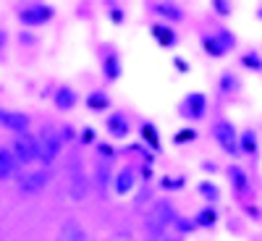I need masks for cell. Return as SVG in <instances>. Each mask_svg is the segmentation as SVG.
I'll list each match as a JSON object with an SVG mask.
<instances>
[{
  "label": "cell",
  "mask_w": 262,
  "mask_h": 241,
  "mask_svg": "<svg viewBox=\"0 0 262 241\" xmlns=\"http://www.w3.org/2000/svg\"><path fill=\"white\" fill-rule=\"evenodd\" d=\"M257 16H259V18H262V6H259V11H257Z\"/></svg>",
  "instance_id": "36"
},
{
  "label": "cell",
  "mask_w": 262,
  "mask_h": 241,
  "mask_svg": "<svg viewBox=\"0 0 262 241\" xmlns=\"http://www.w3.org/2000/svg\"><path fill=\"white\" fill-rule=\"evenodd\" d=\"M168 241H173V238H168Z\"/></svg>",
  "instance_id": "37"
},
{
  "label": "cell",
  "mask_w": 262,
  "mask_h": 241,
  "mask_svg": "<svg viewBox=\"0 0 262 241\" xmlns=\"http://www.w3.org/2000/svg\"><path fill=\"white\" fill-rule=\"evenodd\" d=\"M81 142H86V144H90V142H95V131H92L90 126H86V128L81 131Z\"/></svg>",
  "instance_id": "30"
},
{
  "label": "cell",
  "mask_w": 262,
  "mask_h": 241,
  "mask_svg": "<svg viewBox=\"0 0 262 241\" xmlns=\"http://www.w3.org/2000/svg\"><path fill=\"white\" fill-rule=\"evenodd\" d=\"M60 137H63V142H66V139H71V128H69V126H63V131H60Z\"/></svg>",
  "instance_id": "34"
},
{
  "label": "cell",
  "mask_w": 262,
  "mask_h": 241,
  "mask_svg": "<svg viewBox=\"0 0 262 241\" xmlns=\"http://www.w3.org/2000/svg\"><path fill=\"white\" fill-rule=\"evenodd\" d=\"M86 105H90L92 111H105V107H107V97L102 92H92L90 97H86Z\"/></svg>",
  "instance_id": "24"
},
{
  "label": "cell",
  "mask_w": 262,
  "mask_h": 241,
  "mask_svg": "<svg viewBox=\"0 0 262 241\" xmlns=\"http://www.w3.org/2000/svg\"><path fill=\"white\" fill-rule=\"evenodd\" d=\"M97 176H100V184L105 186V181H107V168H102V165H100V168H97Z\"/></svg>",
  "instance_id": "33"
},
{
  "label": "cell",
  "mask_w": 262,
  "mask_h": 241,
  "mask_svg": "<svg viewBox=\"0 0 262 241\" xmlns=\"http://www.w3.org/2000/svg\"><path fill=\"white\" fill-rule=\"evenodd\" d=\"M194 223L200 226V228H212V226L217 223V212H215L212 207H205V210H202L200 215L194 217Z\"/></svg>",
  "instance_id": "18"
},
{
  "label": "cell",
  "mask_w": 262,
  "mask_h": 241,
  "mask_svg": "<svg viewBox=\"0 0 262 241\" xmlns=\"http://www.w3.org/2000/svg\"><path fill=\"white\" fill-rule=\"evenodd\" d=\"M155 11H158L160 16H165V18H173V21L184 18V13H181L179 6H165V3H160V6H155Z\"/></svg>",
  "instance_id": "22"
},
{
  "label": "cell",
  "mask_w": 262,
  "mask_h": 241,
  "mask_svg": "<svg viewBox=\"0 0 262 241\" xmlns=\"http://www.w3.org/2000/svg\"><path fill=\"white\" fill-rule=\"evenodd\" d=\"M142 137H144L152 147H160V142H158V131H155V126H152V123H142Z\"/></svg>",
  "instance_id": "26"
},
{
  "label": "cell",
  "mask_w": 262,
  "mask_h": 241,
  "mask_svg": "<svg viewBox=\"0 0 262 241\" xmlns=\"http://www.w3.org/2000/svg\"><path fill=\"white\" fill-rule=\"evenodd\" d=\"M111 18L116 21V24H121V21H123V13H121V8H116V6H113V8H111Z\"/></svg>",
  "instance_id": "31"
},
{
  "label": "cell",
  "mask_w": 262,
  "mask_h": 241,
  "mask_svg": "<svg viewBox=\"0 0 262 241\" xmlns=\"http://www.w3.org/2000/svg\"><path fill=\"white\" fill-rule=\"evenodd\" d=\"M48 181H50L48 170H29V173H24V176L18 179V191H21V194H27V196L39 194L42 189L48 186Z\"/></svg>",
  "instance_id": "4"
},
{
  "label": "cell",
  "mask_w": 262,
  "mask_h": 241,
  "mask_svg": "<svg viewBox=\"0 0 262 241\" xmlns=\"http://www.w3.org/2000/svg\"><path fill=\"white\" fill-rule=\"evenodd\" d=\"M152 34H155V39L160 42L163 48H173V45H176V34H173L170 27H152Z\"/></svg>",
  "instance_id": "15"
},
{
  "label": "cell",
  "mask_w": 262,
  "mask_h": 241,
  "mask_svg": "<svg viewBox=\"0 0 262 241\" xmlns=\"http://www.w3.org/2000/svg\"><path fill=\"white\" fill-rule=\"evenodd\" d=\"M191 139H196V131H191V128H184V131H179V134H176V142H179V144L191 142Z\"/></svg>",
  "instance_id": "29"
},
{
  "label": "cell",
  "mask_w": 262,
  "mask_h": 241,
  "mask_svg": "<svg viewBox=\"0 0 262 241\" xmlns=\"http://www.w3.org/2000/svg\"><path fill=\"white\" fill-rule=\"evenodd\" d=\"M170 223H176V210L168 200H158L147 210V217H144V231L152 233V236H160Z\"/></svg>",
  "instance_id": "1"
},
{
  "label": "cell",
  "mask_w": 262,
  "mask_h": 241,
  "mask_svg": "<svg viewBox=\"0 0 262 241\" xmlns=\"http://www.w3.org/2000/svg\"><path fill=\"white\" fill-rule=\"evenodd\" d=\"M200 191H202L205 200H210V202H217V200H221V189H217L215 184H210V181H202V184H200Z\"/></svg>",
  "instance_id": "23"
},
{
  "label": "cell",
  "mask_w": 262,
  "mask_h": 241,
  "mask_svg": "<svg viewBox=\"0 0 262 241\" xmlns=\"http://www.w3.org/2000/svg\"><path fill=\"white\" fill-rule=\"evenodd\" d=\"M212 137L215 142L223 147V152H228L231 158H238L242 155V149H238V131L231 121H217L212 126Z\"/></svg>",
  "instance_id": "2"
},
{
  "label": "cell",
  "mask_w": 262,
  "mask_h": 241,
  "mask_svg": "<svg viewBox=\"0 0 262 241\" xmlns=\"http://www.w3.org/2000/svg\"><path fill=\"white\" fill-rule=\"evenodd\" d=\"M58 149H60V142L55 134H50V131H42L39 139H37V160H42L45 165L55 163L58 158Z\"/></svg>",
  "instance_id": "3"
},
{
  "label": "cell",
  "mask_w": 262,
  "mask_h": 241,
  "mask_svg": "<svg viewBox=\"0 0 262 241\" xmlns=\"http://www.w3.org/2000/svg\"><path fill=\"white\" fill-rule=\"evenodd\" d=\"M55 241H86V231L81 228L79 221H66L60 228H58V238Z\"/></svg>",
  "instance_id": "10"
},
{
  "label": "cell",
  "mask_w": 262,
  "mask_h": 241,
  "mask_svg": "<svg viewBox=\"0 0 262 241\" xmlns=\"http://www.w3.org/2000/svg\"><path fill=\"white\" fill-rule=\"evenodd\" d=\"M205 111H207V97L202 92H191L186 100H184V113L186 118H205Z\"/></svg>",
  "instance_id": "8"
},
{
  "label": "cell",
  "mask_w": 262,
  "mask_h": 241,
  "mask_svg": "<svg viewBox=\"0 0 262 241\" xmlns=\"http://www.w3.org/2000/svg\"><path fill=\"white\" fill-rule=\"evenodd\" d=\"M131 186H134V173H131L128 168H123L118 173V179H116V191L118 194H126V191H131Z\"/></svg>",
  "instance_id": "16"
},
{
  "label": "cell",
  "mask_w": 262,
  "mask_h": 241,
  "mask_svg": "<svg viewBox=\"0 0 262 241\" xmlns=\"http://www.w3.org/2000/svg\"><path fill=\"white\" fill-rule=\"evenodd\" d=\"M202 48L207 50V55H212V58H223L226 55V50H223V45L217 42L215 37H210V34H205L202 37Z\"/></svg>",
  "instance_id": "17"
},
{
  "label": "cell",
  "mask_w": 262,
  "mask_h": 241,
  "mask_svg": "<svg viewBox=\"0 0 262 241\" xmlns=\"http://www.w3.org/2000/svg\"><path fill=\"white\" fill-rule=\"evenodd\" d=\"M13 158H16V163L37 160V139L29 137V134H18L13 139Z\"/></svg>",
  "instance_id": "5"
},
{
  "label": "cell",
  "mask_w": 262,
  "mask_h": 241,
  "mask_svg": "<svg viewBox=\"0 0 262 241\" xmlns=\"http://www.w3.org/2000/svg\"><path fill=\"white\" fill-rule=\"evenodd\" d=\"M74 102H76V97H74L71 90H60V92L55 95V105L60 107V111H69V107H74Z\"/></svg>",
  "instance_id": "21"
},
{
  "label": "cell",
  "mask_w": 262,
  "mask_h": 241,
  "mask_svg": "<svg viewBox=\"0 0 262 241\" xmlns=\"http://www.w3.org/2000/svg\"><path fill=\"white\" fill-rule=\"evenodd\" d=\"M102 69H105L107 79H113V81L121 76V63H118V58H116V55H107V58H105V63H102Z\"/></svg>",
  "instance_id": "20"
},
{
  "label": "cell",
  "mask_w": 262,
  "mask_h": 241,
  "mask_svg": "<svg viewBox=\"0 0 262 241\" xmlns=\"http://www.w3.org/2000/svg\"><path fill=\"white\" fill-rule=\"evenodd\" d=\"M0 126H6L11 131H18V134H27L29 128V118L24 113H13V111H0Z\"/></svg>",
  "instance_id": "9"
},
{
  "label": "cell",
  "mask_w": 262,
  "mask_h": 241,
  "mask_svg": "<svg viewBox=\"0 0 262 241\" xmlns=\"http://www.w3.org/2000/svg\"><path fill=\"white\" fill-rule=\"evenodd\" d=\"M53 18V8L50 6H29V8H21L18 11V21L27 27H39L45 21Z\"/></svg>",
  "instance_id": "6"
},
{
  "label": "cell",
  "mask_w": 262,
  "mask_h": 241,
  "mask_svg": "<svg viewBox=\"0 0 262 241\" xmlns=\"http://www.w3.org/2000/svg\"><path fill=\"white\" fill-rule=\"evenodd\" d=\"M238 149L247 152V155H257V134L249 128L244 134H238Z\"/></svg>",
  "instance_id": "13"
},
{
  "label": "cell",
  "mask_w": 262,
  "mask_h": 241,
  "mask_svg": "<svg viewBox=\"0 0 262 241\" xmlns=\"http://www.w3.org/2000/svg\"><path fill=\"white\" fill-rule=\"evenodd\" d=\"M221 86H223V90L228 92V90H236V86H238V81L231 76V71H226V74H223V79H221Z\"/></svg>",
  "instance_id": "27"
},
{
  "label": "cell",
  "mask_w": 262,
  "mask_h": 241,
  "mask_svg": "<svg viewBox=\"0 0 262 241\" xmlns=\"http://www.w3.org/2000/svg\"><path fill=\"white\" fill-rule=\"evenodd\" d=\"M212 8H215L217 13H221V16H231V13H233L231 3H223V0H215V3H212Z\"/></svg>",
  "instance_id": "28"
},
{
  "label": "cell",
  "mask_w": 262,
  "mask_h": 241,
  "mask_svg": "<svg viewBox=\"0 0 262 241\" xmlns=\"http://www.w3.org/2000/svg\"><path fill=\"white\" fill-rule=\"evenodd\" d=\"M107 131H111L113 137L123 139V137H128V121H126L121 113H116V116L107 118Z\"/></svg>",
  "instance_id": "12"
},
{
  "label": "cell",
  "mask_w": 262,
  "mask_h": 241,
  "mask_svg": "<svg viewBox=\"0 0 262 241\" xmlns=\"http://www.w3.org/2000/svg\"><path fill=\"white\" fill-rule=\"evenodd\" d=\"M16 170V158L11 155V152L0 149V179H11Z\"/></svg>",
  "instance_id": "14"
},
{
  "label": "cell",
  "mask_w": 262,
  "mask_h": 241,
  "mask_svg": "<svg viewBox=\"0 0 262 241\" xmlns=\"http://www.w3.org/2000/svg\"><path fill=\"white\" fill-rule=\"evenodd\" d=\"M215 39H217V42H221V45H223V50H226V53H228L231 48H236V37H233V34L228 32V29H221V32L215 34Z\"/></svg>",
  "instance_id": "25"
},
{
  "label": "cell",
  "mask_w": 262,
  "mask_h": 241,
  "mask_svg": "<svg viewBox=\"0 0 262 241\" xmlns=\"http://www.w3.org/2000/svg\"><path fill=\"white\" fill-rule=\"evenodd\" d=\"M3 42H6V34H3V32H0V48H3Z\"/></svg>",
  "instance_id": "35"
},
{
  "label": "cell",
  "mask_w": 262,
  "mask_h": 241,
  "mask_svg": "<svg viewBox=\"0 0 262 241\" xmlns=\"http://www.w3.org/2000/svg\"><path fill=\"white\" fill-rule=\"evenodd\" d=\"M242 63H244V69H249V71H254V74H262V55L259 53H244L242 55Z\"/></svg>",
  "instance_id": "19"
},
{
  "label": "cell",
  "mask_w": 262,
  "mask_h": 241,
  "mask_svg": "<svg viewBox=\"0 0 262 241\" xmlns=\"http://www.w3.org/2000/svg\"><path fill=\"white\" fill-rule=\"evenodd\" d=\"M86 191H90V184H86V176H84V170L74 168L71 170V179H69V196H71V202H81Z\"/></svg>",
  "instance_id": "7"
},
{
  "label": "cell",
  "mask_w": 262,
  "mask_h": 241,
  "mask_svg": "<svg viewBox=\"0 0 262 241\" xmlns=\"http://www.w3.org/2000/svg\"><path fill=\"white\" fill-rule=\"evenodd\" d=\"M163 186H165V189H179V186H184V181H181V179H176V181H168V179H165Z\"/></svg>",
  "instance_id": "32"
},
{
  "label": "cell",
  "mask_w": 262,
  "mask_h": 241,
  "mask_svg": "<svg viewBox=\"0 0 262 241\" xmlns=\"http://www.w3.org/2000/svg\"><path fill=\"white\" fill-rule=\"evenodd\" d=\"M228 179H231V186H233L238 194H247V191L252 189L247 170H244V168H238V165H228Z\"/></svg>",
  "instance_id": "11"
}]
</instances>
